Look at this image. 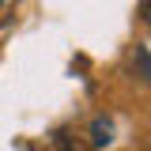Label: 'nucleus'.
Returning <instances> with one entry per match:
<instances>
[{
    "label": "nucleus",
    "instance_id": "4",
    "mask_svg": "<svg viewBox=\"0 0 151 151\" xmlns=\"http://www.w3.org/2000/svg\"><path fill=\"white\" fill-rule=\"evenodd\" d=\"M147 72H151V57H147Z\"/></svg>",
    "mask_w": 151,
    "mask_h": 151
},
{
    "label": "nucleus",
    "instance_id": "2",
    "mask_svg": "<svg viewBox=\"0 0 151 151\" xmlns=\"http://www.w3.org/2000/svg\"><path fill=\"white\" fill-rule=\"evenodd\" d=\"M53 140H57V151H94L91 144H83V140H79V136H72L68 129H60Z\"/></svg>",
    "mask_w": 151,
    "mask_h": 151
},
{
    "label": "nucleus",
    "instance_id": "3",
    "mask_svg": "<svg viewBox=\"0 0 151 151\" xmlns=\"http://www.w3.org/2000/svg\"><path fill=\"white\" fill-rule=\"evenodd\" d=\"M136 15L144 19V23H151V0H140V8H136Z\"/></svg>",
    "mask_w": 151,
    "mask_h": 151
},
{
    "label": "nucleus",
    "instance_id": "1",
    "mask_svg": "<svg viewBox=\"0 0 151 151\" xmlns=\"http://www.w3.org/2000/svg\"><path fill=\"white\" fill-rule=\"evenodd\" d=\"M91 147H110L113 144V121L110 117H94V125H91V140H87Z\"/></svg>",
    "mask_w": 151,
    "mask_h": 151
},
{
    "label": "nucleus",
    "instance_id": "5",
    "mask_svg": "<svg viewBox=\"0 0 151 151\" xmlns=\"http://www.w3.org/2000/svg\"><path fill=\"white\" fill-rule=\"evenodd\" d=\"M144 151H151V147H144Z\"/></svg>",
    "mask_w": 151,
    "mask_h": 151
}]
</instances>
